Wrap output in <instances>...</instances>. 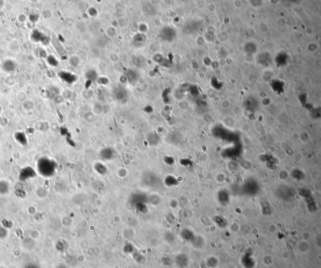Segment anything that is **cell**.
<instances>
[{
	"label": "cell",
	"mask_w": 321,
	"mask_h": 268,
	"mask_svg": "<svg viewBox=\"0 0 321 268\" xmlns=\"http://www.w3.org/2000/svg\"><path fill=\"white\" fill-rule=\"evenodd\" d=\"M31 38H32L35 41H42L43 43V41L45 40V37H44L41 32L38 30H35L33 32L32 35H31Z\"/></svg>",
	"instance_id": "1"
},
{
	"label": "cell",
	"mask_w": 321,
	"mask_h": 268,
	"mask_svg": "<svg viewBox=\"0 0 321 268\" xmlns=\"http://www.w3.org/2000/svg\"><path fill=\"white\" fill-rule=\"evenodd\" d=\"M4 70L7 72L13 71L15 69V65L11 60L6 61L3 66Z\"/></svg>",
	"instance_id": "2"
},
{
	"label": "cell",
	"mask_w": 321,
	"mask_h": 268,
	"mask_svg": "<svg viewBox=\"0 0 321 268\" xmlns=\"http://www.w3.org/2000/svg\"><path fill=\"white\" fill-rule=\"evenodd\" d=\"M231 105V103L228 100H224L222 102V107L224 109H228L230 108Z\"/></svg>",
	"instance_id": "3"
},
{
	"label": "cell",
	"mask_w": 321,
	"mask_h": 268,
	"mask_svg": "<svg viewBox=\"0 0 321 268\" xmlns=\"http://www.w3.org/2000/svg\"><path fill=\"white\" fill-rule=\"evenodd\" d=\"M23 268H40L39 266H38L35 264H29L25 266Z\"/></svg>",
	"instance_id": "4"
}]
</instances>
